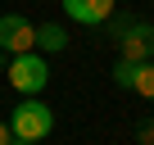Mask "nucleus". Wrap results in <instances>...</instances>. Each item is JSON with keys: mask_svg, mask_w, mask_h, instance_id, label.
Here are the masks:
<instances>
[{"mask_svg": "<svg viewBox=\"0 0 154 145\" xmlns=\"http://www.w3.org/2000/svg\"><path fill=\"white\" fill-rule=\"evenodd\" d=\"M9 131L41 145V140L54 131V109H50L41 95H18V104L9 109Z\"/></svg>", "mask_w": 154, "mask_h": 145, "instance_id": "f257e3e1", "label": "nucleus"}, {"mask_svg": "<svg viewBox=\"0 0 154 145\" xmlns=\"http://www.w3.org/2000/svg\"><path fill=\"white\" fill-rule=\"evenodd\" d=\"M5 77L18 95H41L50 86V59L41 50H23V54H9V68H5Z\"/></svg>", "mask_w": 154, "mask_h": 145, "instance_id": "f03ea898", "label": "nucleus"}, {"mask_svg": "<svg viewBox=\"0 0 154 145\" xmlns=\"http://www.w3.org/2000/svg\"><path fill=\"white\" fill-rule=\"evenodd\" d=\"M113 41H118V59H127V63L154 59V23L149 18H127V27Z\"/></svg>", "mask_w": 154, "mask_h": 145, "instance_id": "7ed1b4c3", "label": "nucleus"}, {"mask_svg": "<svg viewBox=\"0 0 154 145\" xmlns=\"http://www.w3.org/2000/svg\"><path fill=\"white\" fill-rule=\"evenodd\" d=\"M113 86L118 91H136L140 100H154V59H145V63L118 59L113 63Z\"/></svg>", "mask_w": 154, "mask_h": 145, "instance_id": "20e7f679", "label": "nucleus"}, {"mask_svg": "<svg viewBox=\"0 0 154 145\" xmlns=\"http://www.w3.org/2000/svg\"><path fill=\"white\" fill-rule=\"evenodd\" d=\"M0 50H9V54L36 50V23L23 14H0Z\"/></svg>", "mask_w": 154, "mask_h": 145, "instance_id": "39448f33", "label": "nucleus"}, {"mask_svg": "<svg viewBox=\"0 0 154 145\" xmlns=\"http://www.w3.org/2000/svg\"><path fill=\"white\" fill-rule=\"evenodd\" d=\"M63 18L68 23H82V27H104V18L118 9V0H59Z\"/></svg>", "mask_w": 154, "mask_h": 145, "instance_id": "423d86ee", "label": "nucleus"}, {"mask_svg": "<svg viewBox=\"0 0 154 145\" xmlns=\"http://www.w3.org/2000/svg\"><path fill=\"white\" fill-rule=\"evenodd\" d=\"M68 41H72V36H68L63 23H36V50H41L45 59H50V54H63Z\"/></svg>", "mask_w": 154, "mask_h": 145, "instance_id": "0eeeda50", "label": "nucleus"}, {"mask_svg": "<svg viewBox=\"0 0 154 145\" xmlns=\"http://www.w3.org/2000/svg\"><path fill=\"white\" fill-rule=\"evenodd\" d=\"M136 140L140 145H154V118H140L136 122Z\"/></svg>", "mask_w": 154, "mask_h": 145, "instance_id": "6e6552de", "label": "nucleus"}, {"mask_svg": "<svg viewBox=\"0 0 154 145\" xmlns=\"http://www.w3.org/2000/svg\"><path fill=\"white\" fill-rule=\"evenodd\" d=\"M9 136H14V131H9V122L0 118V145H9Z\"/></svg>", "mask_w": 154, "mask_h": 145, "instance_id": "1a4fd4ad", "label": "nucleus"}, {"mask_svg": "<svg viewBox=\"0 0 154 145\" xmlns=\"http://www.w3.org/2000/svg\"><path fill=\"white\" fill-rule=\"evenodd\" d=\"M9 68V50H0V72H5Z\"/></svg>", "mask_w": 154, "mask_h": 145, "instance_id": "9d476101", "label": "nucleus"}, {"mask_svg": "<svg viewBox=\"0 0 154 145\" xmlns=\"http://www.w3.org/2000/svg\"><path fill=\"white\" fill-rule=\"evenodd\" d=\"M9 145H36V140H23V136H9Z\"/></svg>", "mask_w": 154, "mask_h": 145, "instance_id": "9b49d317", "label": "nucleus"}]
</instances>
